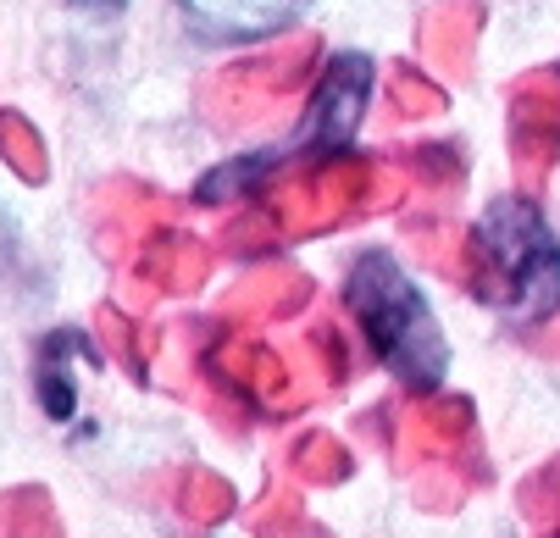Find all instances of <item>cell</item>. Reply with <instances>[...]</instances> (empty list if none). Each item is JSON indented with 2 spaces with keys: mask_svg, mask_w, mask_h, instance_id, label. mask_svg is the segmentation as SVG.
Listing matches in <instances>:
<instances>
[{
  "mask_svg": "<svg viewBox=\"0 0 560 538\" xmlns=\"http://www.w3.org/2000/svg\"><path fill=\"white\" fill-rule=\"evenodd\" d=\"M233 505H238V494H233L228 478H217V472H206V467H189V472L178 478V511H184L189 522L217 527V522L233 516Z\"/></svg>",
  "mask_w": 560,
  "mask_h": 538,
  "instance_id": "2e32d148",
  "label": "cell"
},
{
  "mask_svg": "<svg viewBox=\"0 0 560 538\" xmlns=\"http://www.w3.org/2000/svg\"><path fill=\"white\" fill-rule=\"evenodd\" d=\"M544 350H549V355H560V317L549 323V334H544Z\"/></svg>",
  "mask_w": 560,
  "mask_h": 538,
  "instance_id": "d4e9b609",
  "label": "cell"
},
{
  "mask_svg": "<svg viewBox=\"0 0 560 538\" xmlns=\"http://www.w3.org/2000/svg\"><path fill=\"white\" fill-rule=\"evenodd\" d=\"M516 505H522V516H527L538 533H560V455L544 460V467L516 489Z\"/></svg>",
  "mask_w": 560,
  "mask_h": 538,
  "instance_id": "44dd1931",
  "label": "cell"
},
{
  "mask_svg": "<svg viewBox=\"0 0 560 538\" xmlns=\"http://www.w3.org/2000/svg\"><path fill=\"white\" fill-rule=\"evenodd\" d=\"M388 112L399 117V122H417V117H439L444 112V90L433 84V79H422L417 67H394L388 72Z\"/></svg>",
  "mask_w": 560,
  "mask_h": 538,
  "instance_id": "ffe728a7",
  "label": "cell"
},
{
  "mask_svg": "<svg viewBox=\"0 0 560 538\" xmlns=\"http://www.w3.org/2000/svg\"><path fill=\"white\" fill-rule=\"evenodd\" d=\"M0 538H61L56 505L45 489H12L0 494Z\"/></svg>",
  "mask_w": 560,
  "mask_h": 538,
  "instance_id": "9a60e30c",
  "label": "cell"
},
{
  "mask_svg": "<svg viewBox=\"0 0 560 538\" xmlns=\"http://www.w3.org/2000/svg\"><path fill=\"white\" fill-rule=\"evenodd\" d=\"M250 533H256V538H328L323 527L300 511V500H294L289 489H272V494L261 500V511L250 516Z\"/></svg>",
  "mask_w": 560,
  "mask_h": 538,
  "instance_id": "d6986e66",
  "label": "cell"
},
{
  "mask_svg": "<svg viewBox=\"0 0 560 538\" xmlns=\"http://www.w3.org/2000/svg\"><path fill=\"white\" fill-rule=\"evenodd\" d=\"M72 350H78V339L72 334H56V339H45V355H39V400H45V411L56 422L72 417V372H67V355Z\"/></svg>",
  "mask_w": 560,
  "mask_h": 538,
  "instance_id": "ac0fdd59",
  "label": "cell"
},
{
  "mask_svg": "<svg viewBox=\"0 0 560 538\" xmlns=\"http://www.w3.org/2000/svg\"><path fill=\"white\" fill-rule=\"evenodd\" d=\"M460 283L500 305L516 323L555 317L560 305V239L549 234L544 211L527 195H500L477 234H466V272Z\"/></svg>",
  "mask_w": 560,
  "mask_h": 538,
  "instance_id": "6da1fadb",
  "label": "cell"
},
{
  "mask_svg": "<svg viewBox=\"0 0 560 538\" xmlns=\"http://www.w3.org/2000/svg\"><path fill=\"white\" fill-rule=\"evenodd\" d=\"M101 339H106V350H112L133 377H144V372H150V344H155V339H150L133 317H122L117 305H106V312H101Z\"/></svg>",
  "mask_w": 560,
  "mask_h": 538,
  "instance_id": "7402d4cb",
  "label": "cell"
},
{
  "mask_svg": "<svg viewBox=\"0 0 560 538\" xmlns=\"http://www.w3.org/2000/svg\"><path fill=\"white\" fill-rule=\"evenodd\" d=\"M366 101H372V61L366 56H334L323 67V90H316L311 112H305V133L300 144L311 156H334V150L350 144V133L361 128L366 117Z\"/></svg>",
  "mask_w": 560,
  "mask_h": 538,
  "instance_id": "52a82bcc",
  "label": "cell"
},
{
  "mask_svg": "<svg viewBox=\"0 0 560 538\" xmlns=\"http://www.w3.org/2000/svg\"><path fill=\"white\" fill-rule=\"evenodd\" d=\"M95 217H101V250L106 256H122V250L144 245L150 234H162L155 222H162L167 211H162V195H150V189L117 178V184H106L95 195Z\"/></svg>",
  "mask_w": 560,
  "mask_h": 538,
  "instance_id": "30bf717a",
  "label": "cell"
},
{
  "mask_svg": "<svg viewBox=\"0 0 560 538\" xmlns=\"http://www.w3.org/2000/svg\"><path fill=\"white\" fill-rule=\"evenodd\" d=\"M300 0H184V12L211 39H256L294 17Z\"/></svg>",
  "mask_w": 560,
  "mask_h": 538,
  "instance_id": "7c38bea8",
  "label": "cell"
},
{
  "mask_svg": "<svg viewBox=\"0 0 560 538\" xmlns=\"http://www.w3.org/2000/svg\"><path fill=\"white\" fill-rule=\"evenodd\" d=\"M211 272V250L195 234H150L139 245V283L155 294H189Z\"/></svg>",
  "mask_w": 560,
  "mask_h": 538,
  "instance_id": "8fae6325",
  "label": "cell"
},
{
  "mask_svg": "<svg viewBox=\"0 0 560 538\" xmlns=\"http://www.w3.org/2000/svg\"><path fill=\"white\" fill-rule=\"evenodd\" d=\"M316 61H323V45H316L311 34H294V39H283L267 56H250V61L217 72V79L206 84V117L222 122V128L267 117L278 101H289L311 79Z\"/></svg>",
  "mask_w": 560,
  "mask_h": 538,
  "instance_id": "277c9868",
  "label": "cell"
},
{
  "mask_svg": "<svg viewBox=\"0 0 560 538\" xmlns=\"http://www.w3.org/2000/svg\"><path fill=\"white\" fill-rule=\"evenodd\" d=\"M471 449V406L460 395H428L399 417V460L406 467H433V460H455Z\"/></svg>",
  "mask_w": 560,
  "mask_h": 538,
  "instance_id": "ba28073f",
  "label": "cell"
},
{
  "mask_svg": "<svg viewBox=\"0 0 560 538\" xmlns=\"http://www.w3.org/2000/svg\"><path fill=\"white\" fill-rule=\"evenodd\" d=\"M289 472H294L300 483H311V489H334V483H345V478L355 472V460H350V449H345L334 433H305V438L289 449Z\"/></svg>",
  "mask_w": 560,
  "mask_h": 538,
  "instance_id": "5bb4252c",
  "label": "cell"
},
{
  "mask_svg": "<svg viewBox=\"0 0 560 538\" xmlns=\"http://www.w3.org/2000/svg\"><path fill=\"white\" fill-rule=\"evenodd\" d=\"M0 162H7L18 178L45 184L50 162H45V139L34 133V122L23 112H0Z\"/></svg>",
  "mask_w": 560,
  "mask_h": 538,
  "instance_id": "e0dca14e",
  "label": "cell"
},
{
  "mask_svg": "<svg viewBox=\"0 0 560 538\" xmlns=\"http://www.w3.org/2000/svg\"><path fill=\"white\" fill-rule=\"evenodd\" d=\"M345 300H350L366 344L377 350V361L399 383H411L417 395H433L444 383L450 350H444V334H439V323L428 312V300L411 289L406 267H399L388 250H366L350 267Z\"/></svg>",
  "mask_w": 560,
  "mask_h": 538,
  "instance_id": "7a4b0ae2",
  "label": "cell"
},
{
  "mask_svg": "<svg viewBox=\"0 0 560 538\" xmlns=\"http://www.w3.org/2000/svg\"><path fill=\"white\" fill-rule=\"evenodd\" d=\"M477 28H483V12L471 0H444L422 17V56L439 67V72H460L471 67V50H477Z\"/></svg>",
  "mask_w": 560,
  "mask_h": 538,
  "instance_id": "4fadbf2b",
  "label": "cell"
},
{
  "mask_svg": "<svg viewBox=\"0 0 560 538\" xmlns=\"http://www.w3.org/2000/svg\"><path fill=\"white\" fill-rule=\"evenodd\" d=\"M406 189H411L406 167L334 150V156H316L305 167H283V178H278V189L267 200V217L278 222L283 239H305V234L339 227V222H350L361 211H383Z\"/></svg>",
  "mask_w": 560,
  "mask_h": 538,
  "instance_id": "3957f363",
  "label": "cell"
},
{
  "mask_svg": "<svg viewBox=\"0 0 560 538\" xmlns=\"http://www.w3.org/2000/svg\"><path fill=\"white\" fill-rule=\"evenodd\" d=\"M305 344H311V355H316V372H328V383H345V377H350V350H345V339H339L334 323L311 328Z\"/></svg>",
  "mask_w": 560,
  "mask_h": 538,
  "instance_id": "cb8c5ba5",
  "label": "cell"
},
{
  "mask_svg": "<svg viewBox=\"0 0 560 538\" xmlns=\"http://www.w3.org/2000/svg\"><path fill=\"white\" fill-rule=\"evenodd\" d=\"M511 162L522 195L544 189L560 162V67H538L511 90Z\"/></svg>",
  "mask_w": 560,
  "mask_h": 538,
  "instance_id": "8992f818",
  "label": "cell"
},
{
  "mask_svg": "<svg viewBox=\"0 0 560 538\" xmlns=\"http://www.w3.org/2000/svg\"><path fill=\"white\" fill-rule=\"evenodd\" d=\"M206 377L217 383V389L261 406V411H300L316 395V383H305L294 372V361L278 355L261 339H228V344H217L206 355Z\"/></svg>",
  "mask_w": 560,
  "mask_h": 538,
  "instance_id": "5b68a950",
  "label": "cell"
},
{
  "mask_svg": "<svg viewBox=\"0 0 560 538\" xmlns=\"http://www.w3.org/2000/svg\"><path fill=\"white\" fill-rule=\"evenodd\" d=\"M406 178L422 189H455L460 184V150L455 144H417L406 156Z\"/></svg>",
  "mask_w": 560,
  "mask_h": 538,
  "instance_id": "603a6c76",
  "label": "cell"
},
{
  "mask_svg": "<svg viewBox=\"0 0 560 538\" xmlns=\"http://www.w3.org/2000/svg\"><path fill=\"white\" fill-rule=\"evenodd\" d=\"M78 7H106L112 12V7H122V0H78Z\"/></svg>",
  "mask_w": 560,
  "mask_h": 538,
  "instance_id": "484cf974",
  "label": "cell"
},
{
  "mask_svg": "<svg viewBox=\"0 0 560 538\" xmlns=\"http://www.w3.org/2000/svg\"><path fill=\"white\" fill-rule=\"evenodd\" d=\"M311 300V278L300 267H261L250 278H238L222 300V312L233 323H278V317H294L300 305Z\"/></svg>",
  "mask_w": 560,
  "mask_h": 538,
  "instance_id": "9c48e42d",
  "label": "cell"
}]
</instances>
